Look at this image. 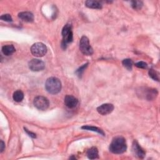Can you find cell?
Returning <instances> with one entry per match:
<instances>
[{
  "label": "cell",
  "instance_id": "1",
  "mask_svg": "<svg viewBox=\"0 0 160 160\" xmlns=\"http://www.w3.org/2000/svg\"><path fill=\"white\" fill-rule=\"evenodd\" d=\"M109 151L114 154H122L127 149L126 140L123 137L117 136L114 138L109 144Z\"/></svg>",
  "mask_w": 160,
  "mask_h": 160
},
{
  "label": "cell",
  "instance_id": "2",
  "mask_svg": "<svg viewBox=\"0 0 160 160\" xmlns=\"http://www.w3.org/2000/svg\"><path fill=\"white\" fill-rule=\"evenodd\" d=\"M61 86L60 80L54 77L48 78L45 83V88L46 91L52 94H55L59 92L61 89Z\"/></svg>",
  "mask_w": 160,
  "mask_h": 160
},
{
  "label": "cell",
  "instance_id": "3",
  "mask_svg": "<svg viewBox=\"0 0 160 160\" xmlns=\"http://www.w3.org/2000/svg\"><path fill=\"white\" fill-rule=\"evenodd\" d=\"M62 41L61 42L62 48L65 49L68 44L71 42L73 40V34L72 31V26L70 24H66L62 30Z\"/></svg>",
  "mask_w": 160,
  "mask_h": 160
},
{
  "label": "cell",
  "instance_id": "4",
  "mask_svg": "<svg viewBox=\"0 0 160 160\" xmlns=\"http://www.w3.org/2000/svg\"><path fill=\"white\" fill-rule=\"evenodd\" d=\"M79 49L86 56H91L93 54V49L89 44V39L85 36H82L80 39Z\"/></svg>",
  "mask_w": 160,
  "mask_h": 160
},
{
  "label": "cell",
  "instance_id": "5",
  "mask_svg": "<svg viewBox=\"0 0 160 160\" xmlns=\"http://www.w3.org/2000/svg\"><path fill=\"white\" fill-rule=\"evenodd\" d=\"M46 46L42 42H36L32 45L31 52L32 54L36 57L44 56L47 52Z\"/></svg>",
  "mask_w": 160,
  "mask_h": 160
},
{
  "label": "cell",
  "instance_id": "6",
  "mask_svg": "<svg viewBox=\"0 0 160 160\" xmlns=\"http://www.w3.org/2000/svg\"><path fill=\"white\" fill-rule=\"evenodd\" d=\"M34 106L39 110L44 111L48 109L49 106V101L48 99L44 96H38L36 97L33 101Z\"/></svg>",
  "mask_w": 160,
  "mask_h": 160
},
{
  "label": "cell",
  "instance_id": "7",
  "mask_svg": "<svg viewBox=\"0 0 160 160\" xmlns=\"http://www.w3.org/2000/svg\"><path fill=\"white\" fill-rule=\"evenodd\" d=\"M29 68L32 71H40L44 69V62L38 59H32L29 62Z\"/></svg>",
  "mask_w": 160,
  "mask_h": 160
},
{
  "label": "cell",
  "instance_id": "8",
  "mask_svg": "<svg viewBox=\"0 0 160 160\" xmlns=\"http://www.w3.org/2000/svg\"><path fill=\"white\" fill-rule=\"evenodd\" d=\"M114 109V106L112 104H103L97 108V111L101 115H107L110 114Z\"/></svg>",
  "mask_w": 160,
  "mask_h": 160
},
{
  "label": "cell",
  "instance_id": "9",
  "mask_svg": "<svg viewBox=\"0 0 160 160\" xmlns=\"http://www.w3.org/2000/svg\"><path fill=\"white\" fill-rule=\"evenodd\" d=\"M132 152L134 156L136 157L142 159L145 156L146 152L144 150L139 146L136 141H134L132 143Z\"/></svg>",
  "mask_w": 160,
  "mask_h": 160
},
{
  "label": "cell",
  "instance_id": "10",
  "mask_svg": "<svg viewBox=\"0 0 160 160\" xmlns=\"http://www.w3.org/2000/svg\"><path fill=\"white\" fill-rule=\"evenodd\" d=\"M65 105L70 109L74 108L78 103V99L74 97L73 96L71 95H66L64 97V100Z\"/></svg>",
  "mask_w": 160,
  "mask_h": 160
},
{
  "label": "cell",
  "instance_id": "11",
  "mask_svg": "<svg viewBox=\"0 0 160 160\" xmlns=\"http://www.w3.org/2000/svg\"><path fill=\"white\" fill-rule=\"evenodd\" d=\"M18 17L25 22H31L34 20V16L32 13L28 11L21 12L18 14Z\"/></svg>",
  "mask_w": 160,
  "mask_h": 160
},
{
  "label": "cell",
  "instance_id": "12",
  "mask_svg": "<svg viewBox=\"0 0 160 160\" xmlns=\"http://www.w3.org/2000/svg\"><path fill=\"white\" fill-rule=\"evenodd\" d=\"M144 92H146V94H145L144 95L145 96V98L147 99L148 100L150 101V100H152L153 99H154L157 95H158V91H156V89H145V91H144Z\"/></svg>",
  "mask_w": 160,
  "mask_h": 160
},
{
  "label": "cell",
  "instance_id": "13",
  "mask_svg": "<svg viewBox=\"0 0 160 160\" xmlns=\"http://www.w3.org/2000/svg\"><path fill=\"white\" fill-rule=\"evenodd\" d=\"M85 5L86 7L91 9H101L102 8V4L98 1L88 0L85 2Z\"/></svg>",
  "mask_w": 160,
  "mask_h": 160
},
{
  "label": "cell",
  "instance_id": "14",
  "mask_svg": "<svg viewBox=\"0 0 160 160\" xmlns=\"http://www.w3.org/2000/svg\"><path fill=\"white\" fill-rule=\"evenodd\" d=\"M16 51L15 48L12 44L4 45L2 48V52L6 56H9L13 54Z\"/></svg>",
  "mask_w": 160,
  "mask_h": 160
},
{
  "label": "cell",
  "instance_id": "15",
  "mask_svg": "<svg viewBox=\"0 0 160 160\" xmlns=\"http://www.w3.org/2000/svg\"><path fill=\"white\" fill-rule=\"evenodd\" d=\"M87 156L90 159H94L99 158L98 150L96 147H92L87 151Z\"/></svg>",
  "mask_w": 160,
  "mask_h": 160
},
{
  "label": "cell",
  "instance_id": "16",
  "mask_svg": "<svg viewBox=\"0 0 160 160\" xmlns=\"http://www.w3.org/2000/svg\"><path fill=\"white\" fill-rule=\"evenodd\" d=\"M81 129H85V130H88V131H94V132H96L100 134L102 136H104V131L101 129H100L99 128H97V127H95V126L86 125V126H82Z\"/></svg>",
  "mask_w": 160,
  "mask_h": 160
},
{
  "label": "cell",
  "instance_id": "17",
  "mask_svg": "<svg viewBox=\"0 0 160 160\" xmlns=\"http://www.w3.org/2000/svg\"><path fill=\"white\" fill-rule=\"evenodd\" d=\"M12 98L16 102H21L24 98V94L21 90H17L14 92Z\"/></svg>",
  "mask_w": 160,
  "mask_h": 160
},
{
  "label": "cell",
  "instance_id": "18",
  "mask_svg": "<svg viewBox=\"0 0 160 160\" xmlns=\"http://www.w3.org/2000/svg\"><path fill=\"white\" fill-rule=\"evenodd\" d=\"M122 65L125 67L128 70L131 71L132 67V61L130 59H125L122 61Z\"/></svg>",
  "mask_w": 160,
  "mask_h": 160
},
{
  "label": "cell",
  "instance_id": "19",
  "mask_svg": "<svg viewBox=\"0 0 160 160\" xmlns=\"http://www.w3.org/2000/svg\"><path fill=\"white\" fill-rule=\"evenodd\" d=\"M149 76L154 80L159 81V73L155 71L153 69H151L149 71Z\"/></svg>",
  "mask_w": 160,
  "mask_h": 160
},
{
  "label": "cell",
  "instance_id": "20",
  "mask_svg": "<svg viewBox=\"0 0 160 160\" xmlns=\"http://www.w3.org/2000/svg\"><path fill=\"white\" fill-rule=\"evenodd\" d=\"M143 3L140 1H131V6L134 9L138 10L142 8Z\"/></svg>",
  "mask_w": 160,
  "mask_h": 160
},
{
  "label": "cell",
  "instance_id": "21",
  "mask_svg": "<svg viewBox=\"0 0 160 160\" xmlns=\"http://www.w3.org/2000/svg\"><path fill=\"white\" fill-rule=\"evenodd\" d=\"M88 63H86V64H83V65H82V66H81L79 69H78L77 71H76V73L77 74V75H78L79 78L81 76V75H82V74L83 73L84 71L85 70L86 68L88 66Z\"/></svg>",
  "mask_w": 160,
  "mask_h": 160
},
{
  "label": "cell",
  "instance_id": "22",
  "mask_svg": "<svg viewBox=\"0 0 160 160\" xmlns=\"http://www.w3.org/2000/svg\"><path fill=\"white\" fill-rule=\"evenodd\" d=\"M0 19L1 20H3L4 21H8V22H11L12 21L11 16L10 14H5L2 15L0 17Z\"/></svg>",
  "mask_w": 160,
  "mask_h": 160
},
{
  "label": "cell",
  "instance_id": "23",
  "mask_svg": "<svg viewBox=\"0 0 160 160\" xmlns=\"http://www.w3.org/2000/svg\"><path fill=\"white\" fill-rule=\"evenodd\" d=\"M135 66H136L138 68H141V69H146L148 68V64L145 62L139 61V62L135 63Z\"/></svg>",
  "mask_w": 160,
  "mask_h": 160
},
{
  "label": "cell",
  "instance_id": "24",
  "mask_svg": "<svg viewBox=\"0 0 160 160\" xmlns=\"http://www.w3.org/2000/svg\"><path fill=\"white\" fill-rule=\"evenodd\" d=\"M24 131L26 132V133H27L30 137H31V138H36V134H34V132H32L29 131L28 129H27L26 128H24Z\"/></svg>",
  "mask_w": 160,
  "mask_h": 160
},
{
  "label": "cell",
  "instance_id": "25",
  "mask_svg": "<svg viewBox=\"0 0 160 160\" xmlns=\"http://www.w3.org/2000/svg\"><path fill=\"white\" fill-rule=\"evenodd\" d=\"M0 146H1V152H2L4 150V148H5V144L2 140L1 141Z\"/></svg>",
  "mask_w": 160,
  "mask_h": 160
}]
</instances>
